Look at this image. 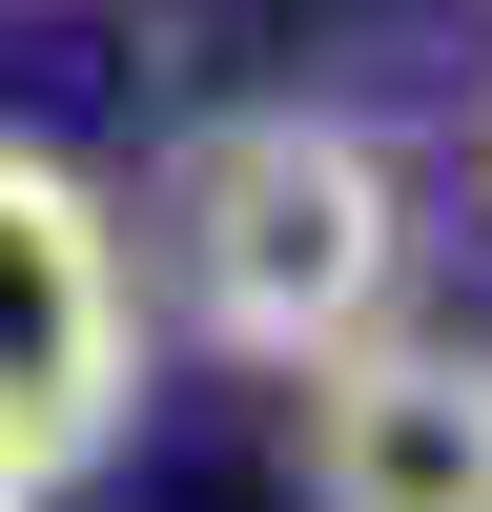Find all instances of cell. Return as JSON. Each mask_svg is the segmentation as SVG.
<instances>
[{
  "instance_id": "2",
  "label": "cell",
  "mask_w": 492,
  "mask_h": 512,
  "mask_svg": "<svg viewBox=\"0 0 492 512\" xmlns=\"http://www.w3.org/2000/svg\"><path fill=\"white\" fill-rule=\"evenodd\" d=\"M144 410V287H123V226L62 144H0V451L82 472Z\"/></svg>"
},
{
  "instance_id": "1",
  "label": "cell",
  "mask_w": 492,
  "mask_h": 512,
  "mask_svg": "<svg viewBox=\"0 0 492 512\" xmlns=\"http://www.w3.org/2000/svg\"><path fill=\"white\" fill-rule=\"evenodd\" d=\"M164 267H185V328L226 369H308L349 328H390V267H410V185L369 123L328 103H246L185 144L164 185Z\"/></svg>"
},
{
  "instance_id": "4",
  "label": "cell",
  "mask_w": 492,
  "mask_h": 512,
  "mask_svg": "<svg viewBox=\"0 0 492 512\" xmlns=\"http://www.w3.org/2000/svg\"><path fill=\"white\" fill-rule=\"evenodd\" d=\"M0 512H41V451H0Z\"/></svg>"
},
{
  "instance_id": "3",
  "label": "cell",
  "mask_w": 492,
  "mask_h": 512,
  "mask_svg": "<svg viewBox=\"0 0 492 512\" xmlns=\"http://www.w3.org/2000/svg\"><path fill=\"white\" fill-rule=\"evenodd\" d=\"M308 390V512H492V349L472 328H349Z\"/></svg>"
}]
</instances>
